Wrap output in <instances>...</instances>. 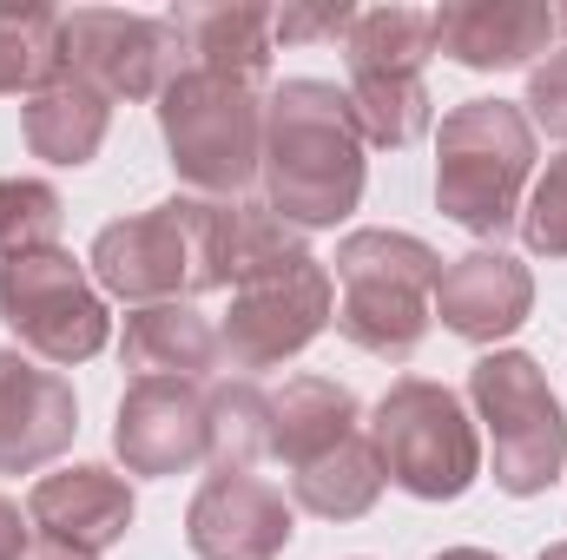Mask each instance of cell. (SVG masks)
Listing matches in <instances>:
<instances>
[{
    "instance_id": "obj_1",
    "label": "cell",
    "mask_w": 567,
    "mask_h": 560,
    "mask_svg": "<svg viewBox=\"0 0 567 560\" xmlns=\"http://www.w3.org/2000/svg\"><path fill=\"white\" fill-rule=\"evenodd\" d=\"M363 178H370V145L343 86L284 80L265 93L258 191L290 231H337L363 205Z\"/></svg>"
},
{
    "instance_id": "obj_2",
    "label": "cell",
    "mask_w": 567,
    "mask_h": 560,
    "mask_svg": "<svg viewBox=\"0 0 567 560\" xmlns=\"http://www.w3.org/2000/svg\"><path fill=\"white\" fill-rule=\"evenodd\" d=\"M231 238H238V198H165L133 218L100 225L86 271L120 303H192L205 290H231Z\"/></svg>"
},
{
    "instance_id": "obj_3",
    "label": "cell",
    "mask_w": 567,
    "mask_h": 560,
    "mask_svg": "<svg viewBox=\"0 0 567 560\" xmlns=\"http://www.w3.org/2000/svg\"><path fill=\"white\" fill-rule=\"evenodd\" d=\"M535 185V126L515 100H462L435 126V211L475 238H508Z\"/></svg>"
},
{
    "instance_id": "obj_4",
    "label": "cell",
    "mask_w": 567,
    "mask_h": 560,
    "mask_svg": "<svg viewBox=\"0 0 567 560\" xmlns=\"http://www.w3.org/2000/svg\"><path fill=\"white\" fill-rule=\"evenodd\" d=\"M337 336L377 363H410L435 317V283L442 265L416 231L363 225L337 245Z\"/></svg>"
},
{
    "instance_id": "obj_5",
    "label": "cell",
    "mask_w": 567,
    "mask_h": 560,
    "mask_svg": "<svg viewBox=\"0 0 567 560\" xmlns=\"http://www.w3.org/2000/svg\"><path fill=\"white\" fill-rule=\"evenodd\" d=\"M158 139L192 198H245L265 165V93L212 66H178L158 93Z\"/></svg>"
},
{
    "instance_id": "obj_6",
    "label": "cell",
    "mask_w": 567,
    "mask_h": 560,
    "mask_svg": "<svg viewBox=\"0 0 567 560\" xmlns=\"http://www.w3.org/2000/svg\"><path fill=\"white\" fill-rule=\"evenodd\" d=\"M363 428L390 488H403L410 501H462L482 481V428L468 403L435 376H396Z\"/></svg>"
},
{
    "instance_id": "obj_7",
    "label": "cell",
    "mask_w": 567,
    "mask_h": 560,
    "mask_svg": "<svg viewBox=\"0 0 567 560\" xmlns=\"http://www.w3.org/2000/svg\"><path fill=\"white\" fill-rule=\"evenodd\" d=\"M468 403L495 455V488L528 501L567 475V409L528 350H488L468 370Z\"/></svg>"
},
{
    "instance_id": "obj_8",
    "label": "cell",
    "mask_w": 567,
    "mask_h": 560,
    "mask_svg": "<svg viewBox=\"0 0 567 560\" xmlns=\"http://www.w3.org/2000/svg\"><path fill=\"white\" fill-rule=\"evenodd\" d=\"M0 323L13 330V343L47 363V370H73L93 363L113 343V310L106 290L93 283L86 258H73L66 245L53 251H27L0 265Z\"/></svg>"
},
{
    "instance_id": "obj_9",
    "label": "cell",
    "mask_w": 567,
    "mask_h": 560,
    "mask_svg": "<svg viewBox=\"0 0 567 560\" xmlns=\"http://www.w3.org/2000/svg\"><path fill=\"white\" fill-rule=\"evenodd\" d=\"M330 317H337V278L317 258H290L265 278H245L231 290V310L218 317L225 370H238V376L278 370L330 330Z\"/></svg>"
},
{
    "instance_id": "obj_10",
    "label": "cell",
    "mask_w": 567,
    "mask_h": 560,
    "mask_svg": "<svg viewBox=\"0 0 567 560\" xmlns=\"http://www.w3.org/2000/svg\"><path fill=\"white\" fill-rule=\"evenodd\" d=\"M60 60L106 100H158L165 80L185 66L165 13H120V7L60 13Z\"/></svg>"
},
{
    "instance_id": "obj_11",
    "label": "cell",
    "mask_w": 567,
    "mask_h": 560,
    "mask_svg": "<svg viewBox=\"0 0 567 560\" xmlns=\"http://www.w3.org/2000/svg\"><path fill=\"white\" fill-rule=\"evenodd\" d=\"M113 455L126 462V475L165 481V475H192L198 462H212V428H205V383L185 376H133L113 416Z\"/></svg>"
},
{
    "instance_id": "obj_12",
    "label": "cell",
    "mask_w": 567,
    "mask_h": 560,
    "mask_svg": "<svg viewBox=\"0 0 567 560\" xmlns=\"http://www.w3.org/2000/svg\"><path fill=\"white\" fill-rule=\"evenodd\" d=\"M297 535V508L278 481L212 468L185 508V548L198 560H278Z\"/></svg>"
},
{
    "instance_id": "obj_13",
    "label": "cell",
    "mask_w": 567,
    "mask_h": 560,
    "mask_svg": "<svg viewBox=\"0 0 567 560\" xmlns=\"http://www.w3.org/2000/svg\"><path fill=\"white\" fill-rule=\"evenodd\" d=\"M80 435V396L60 370L27 350H0V475H33L60 462Z\"/></svg>"
},
{
    "instance_id": "obj_14",
    "label": "cell",
    "mask_w": 567,
    "mask_h": 560,
    "mask_svg": "<svg viewBox=\"0 0 567 560\" xmlns=\"http://www.w3.org/2000/svg\"><path fill=\"white\" fill-rule=\"evenodd\" d=\"M535 310V271L522 258H508L502 245H482V251H462L442 265L435 283V317L449 336L488 350L502 336H515Z\"/></svg>"
},
{
    "instance_id": "obj_15",
    "label": "cell",
    "mask_w": 567,
    "mask_h": 560,
    "mask_svg": "<svg viewBox=\"0 0 567 560\" xmlns=\"http://www.w3.org/2000/svg\"><path fill=\"white\" fill-rule=\"evenodd\" d=\"M140 501L126 488V475L100 468V462H80V468H60V475H40L33 495H27V521L33 535L60 541V548H80V554H106L126 541Z\"/></svg>"
},
{
    "instance_id": "obj_16",
    "label": "cell",
    "mask_w": 567,
    "mask_h": 560,
    "mask_svg": "<svg viewBox=\"0 0 567 560\" xmlns=\"http://www.w3.org/2000/svg\"><path fill=\"white\" fill-rule=\"evenodd\" d=\"M435 13V53L468 73H508L548 53L555 7L548 0H442Z\"/></svg>"
},
{
    "instance_id": "obj_17",
    "label": "cell",
    "mask_w": 567,
    "mask_h": 560,
    "mask_svg": "<svg viewBox=\"0 0 567 560\" xmlns=\"http://www.w3.org/2000/svg\"><path fill=\"white\" fill-rule=\"evenodd\" d=\"M165 27H172L185 66H212V73L265 86L271 53H278L265 0H178V7H165Z\"/></svg>"
},
{
    "instance_id": "obj_18",
    "label": "cell",
    "mask_w": 567,
    "mask_h": 560,
    "mask_svg": "<svg viewBox=\"0 0 567 560\" xmlns=\"http://www.w3.org/2000/svg\"><path fill=\"white\" fill-rule=\"evenodd\" d=\"M120 363L133 376H185V383H218L225 350H218V323L198 317L192 303H145L126 310L120 330Z\"/></svg>"
},
{
    "instance_id": "obj_19",
    "label": "cell",
    "mask_w": 567,
    "mask_h": 560,
    "mask_svg": "<svg viewBox=\"0 0 567 560\" xmlns=\"http://www.w3.org/2000/svg\"><path fill=\"white\" fill-rule=\"evenodd\" d=\"M106 133H113V100L100 86H86L80 73H60V80H47L40 93L20 100V139L47 165H66V172L93 165Z\"/></svg>"
},
{
    "instance_id": "obj_20",
    "label": "cell",
    "mask_w": 567,
    "mask_h": 560,
    "mask_svg": "<svg viewBox=\"0 0 567 560\" xmlns=\"http://www.w3.org/2000/svg\"><path fill=\"white\" fill-rule=\"evenodd\" d=\"M363 435V403L330 383V376H290L278 396H271V455L297 475L303 462L330 455L337 442Z\"/></svg>"
},
{
    "instance_id": "obj_21",
    "label": "cell",
    "mask_w": 567,
    "mask_h": 560,
    "mask_svg": "<svg viewBox=\"0 0 567 560\" xmlns=\"http://www.w3.org/2000/svg\"><path fill=\"white\" fill-rule=\"evenodd\" d=\"M383 462H377V442H370V428L363 435H350V442H337L330 455H317V462H303L297 475H290V508H303V515H317V521H363L377 501H383Z\"/></svg>"
},
{
    "instance_id": "obj_22",
    "label": "cell",
    "mask_w": 567,
    "mask_h": 560,
    "mask_svg": "<svg viewBox=\"0 0 567 560\" xmlns=\"http://www.w3.org/2000/svg\"><path fill=\"white\" fill-rule=\"evenodd\" d=\"M435 60V13L429 7H363L350 40H343V66L357 73H423Z\"/></svg>"
},
{
    "instance_id": "obj_23",
    "label": "cell",
    "mask_w": 567,
    "mask_h": 560,
    "mask_svg": "<svg viewBox=\"0 0 567 560\" xmlns=\"http://www.w3.org/2000/svg\"><path fill=\"white\" fill-rule=\"evenodd\" d=\"M205 428H212V468L251 475L271 455V396L258 390V376L205 383Z\"/></svg>"
},
{
    "instance_id": "obj_24",
    "label": "cell",
    "mask_w": 567,
    "mask_h": 560,
    "mask_svg": "<svg viewBox=\"0 0 567 560\" xmlns=\"http://www.w3.org/2000/svg\"><path fill=\"white\" fill-rule=\"evenodd\" d=\"M60 7L47 0H0V93H40L60 80Z\"/></svg>"
},
{
    "instance_id": "obj_25",
    "label": "cell",
    "mask_w": 567,
    "mask_h": 560,
    "mask_svg": "<svg viewBox=\"0 0 567 560\" xmlns=\"http://www.w3.org/2000/svg\"><path fill=\"white\" fill-rule=\"evenodd\" d=\"M429 86L423 73H357L350 80V113L363 126V145H383V152H403L429 133Z\"/></svg>"
},
{
    "instance_id": "obj_26",
    "label": "cell",
    "mask_w": 567,
    "mask_h": 560,
    "mask_svg": "<svg viewBox=\"0 0 567 560\" xmlns=\"http://www.w3.org/2000/svg\"><path fill=\"white\" fill-rule=\"evenodd\" d=\"M60 218H66V205L47 178H0V265L27 258V251H53Z\"/></svg>"
},
{
    "instance_id": "obj_27",
    "label": "cell",
    "mask_w": 567,
    "mask_h": 560,
    "mask_svg": "<svg viewBox=\"0 0 567 560\" xmlns=\"http://www.w3.org/2000/svg\"><path fill=\"white\" fill-rule=\"evenodd\" d=\"M522 245L548 265H567V152L548 158V172L528 185V205H522Z\"/></svg>"
},
{
    "instance_id": "obj_28",
    "label": "cell",
    "mask_w": 567,
    "mask_h": 560,
    "mask_svg": "<svg viewBox=\"0 0 567 560\" xmlns=\"http://www.w3.org/2000/svg\"><path fill=\"white\" fill-rule=\"evenodd\" d=\"M357 7L350 0H284L271 7V40L278 46H323V40H350Z\"/></svg>"
},
{
    "instance_id": "obj_29",
    "label": "cell",
    "mask_w": 567,
    "mask_h": 560,
    "mask_svg": "<svg viewBox=\"0 0 567 560\" xmlns=\"http://www.w3.org/2000/svg\"><path fill=\"white\" fill-rule=\"evenodd\" d=\"M522 113H528L535 133H548V139L567 145V46L561 53H548V60L528 73V100H522Z\"/></svg>"
},
{
    "instance_id": "obj_30",
    "label": "cell",
    "mask_w": 567,
    "mask_h": 560,
    "mask_svg": "<svg viewBox=\"0 0 567 560\" xmlns=\"http://www.w3.org/2000/svg\"><path fill=\"white\" fill-rule=\"evenodd\" d=\"M27 541H33V521L20 515V501L0 495V560H20L27 554Z\"/></svg>"
},
{
    "instance_id": "obj_31",
    "label": "cell",
    "mask_w": 567,
    "mask_h": 560,
    "mask_svg": "<svg viewBox=\"0 0 567 560\" xmlns=\"http://www.w3.org/2000/svg\"><path fill=\"white\" fill-rule=\"evenodd\" d=\"M20 560H93V554H80V548H60V541H47V535H40V541H27V554Z\"/></svg>"
},
{
    "instance_id": "obj_32",
    "label": "cell",
    "mask_w": 567,
    "mask_h": 560,
    "mask_svg": "<svg viewBox=\"0 0 567 560\" xmlns=\"http://www.w3.org/2000/svg\"><path fill=\"white\" fill-rule=\"evenodd\" d=\"M435 560H502V554H488V548H442Z\"/></svg>"
},
{
    "instance_id": "obj_33",
    "label": "cell",
    "mask_w": 567,
    "mask_h": 560,
    "mask_svg": "<svg viewBox=\"0 0 567 560\" xmlns=\"http://www.w3.org/2000/svg\"><path fill=\"white\" fill-rule=\"evenodd\" d=\"M535 560H567V541H555V548H542Z\"/></svg>"
},
{
    "instance_id": "obj_34",
    "label": "cell",
    "mask_w": 567,
    "mask_h": 560,
    "mask_svg": "<svg viewBox=\"0 0 567 560\" xmlns=\"http://www.w3.org/2000/svg\"><path fill=\"white\" fill-rule=\"evenodd\" d=\"M555 33H567V7H555Z\"/></svg>"
}]
</instances>
